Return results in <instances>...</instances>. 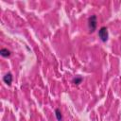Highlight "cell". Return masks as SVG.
Segmentation results:
<instances>
[{
    "instance_id": "cell-1",
    "label": "cell",
    "mask_w": 121,
    "mask_h": 121,
    "mask_svg": "<svg viewBox=\"0 0 121 121\" xmlns=\"http://www.w3.org/2000/svg\"><path fill=\"white\" fill-rule=\"evenodd\" d=\"M98 37L102 42H107L109 38V33H108V28L106 26H101L98 30Z\"/></svg>"
},
{
    "instance_id": "cell-2",
    "label": "cell",
    "mask_w": 121,
    "mask_h": 121,
    "mask_svg": "<svg viewBox=\"0 0 121 121\" xmlns=\"http://www.w3.org/2000/svg\"><path fill=\"white\" fill-rule=\"evenodd\" d=\"M96 16L95 15H92L89 19H88V27L90 29V32H94L96 28Z\"/></svg>"
},
{
    "instance_id": "cell-3",
    "label": "cell",
    "mask_w": 121,
    "mask_h": 121,
    "mask_svg": "<svg viewBox=\"0 0 121 121\" xmlns=\"http://www.w3.org/2000/svg\"><path fill=\"white\" fill-rule=\"evenodd\" d=\"M3 80H4V82H5L7 85L10 86V84H11V82H12V75H11V73L6 74V75L4 76V78H3Z\"/></svg>"
},
{
    "instance_id": "cell-4",
    "label": "cell",
    "mask_w": 121,
    "mask_h": 121,
    "mask_svg": "<svg viewBox=\"0 0 121 121\" xmlns=\"http://www.w3.org/2000/svg\"><path fill=\"white\" fill-rule=\"evenodd\" d=\"M0 55H1L2 57L8 58V57L10 56V51L8 50V49H6V48H2V49L0 50Z\"/></svg>"
},
{
    "instance_id": "cell-5",
    "label": "cell",
    "mask_w": 121,
    "mask_h": 121,
    "mask_svg": "<svg viewBox=\"0 0 121 121\" xmlns=\"http://www.w3.org/2000/svg\"><path fill=\"white\" fill-rule=\"evenodd\" d=\"M55 115H56V117H57V119H58L59 121H61V119H62V114H61V112L60 111V109H56V110H55Z\"/></svg>"
},
{
    "instance_id": "cell-6",
    "label": "cell",
    "mask_w": 121,
    "mask_h": 121,
    "mask_svg": "<svg viewBox=\"0 0 121 121\" xmlns=\"http://www.w3.org/2000/svg\"><path fill=\"white\" fill-rule=\"evenodd\" d=\"M82 80H83V78H82L81 77H76V78L73 79V83H74L75 85H78L79 83L82 82Z\"/></svg>"
}]
</instances>
